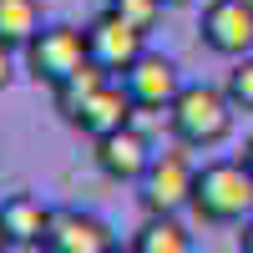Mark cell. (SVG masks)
Returning <instances> with one entry per match:
<instances>
[{"label":"cell","instance_id":"1","mask_svg":"<svg viewBox=\"0 0 253 253\" xmlns=\"http://www.w3.org/2000/svg\"><path fill=\"white\" fill-rule=\"evenodd\" d=\"M193 213L203 223H248L253 218V172L243 167V157H218V162H203L198 167V182H193Z\"/></svg>","mask_w":253,"mask_h":253},{"label":"cell","instance_id":"2","mask_svg":"<svg viewBox=\"0 0 253 253\" xmlns=\"http://www.w3.org/2000/svg\"><path fill=\"white\" fill-rule=\"evenodd\" d=\"M233 112H238V107L228 101V91L193 81V86H182V96L167 107V126H172L177 147L208 152V147L228 142V132H233Z\"/></svg>","mask_w":253,"mask_h":253},{"label":"cell","instance_id":"3","mask_svg":"<svg viewBox=\"0 0 253 253\" xmlns=\"http://www.w3.org/2000/svg\"><path fill=\"white\" fill-rule=\"evenodd\" d=\"M86 61H91L86 31H76V26H41L36 41L26 46V71H31V81H46V86L71 81Z\"/></svg>","mask_w":253,"mask_h":253},{"label":"cell","instance_id":"4","mask_svg":"<svg viewBox=\"0 0 253 253\" xmlns=\"http://www.w3.org/2000/svg\"><path fill=\"white\" fill-rule=\"evenodd\" d=\"M193 182H198V167L182 152H157L152 167H147L142 182H137L147 218H177L182 208H193Z\"/></svg>","mask_w":253,"mask_h":253},{"label":"cell","instance_id":"5","mask_svg":"<svg viewBox=\"0 0 253 253\" xmlns=\"http://www.w3.org/2000/svg\"><path fill=\"white\" fill-rule=\"evenodd\" d=\"M117 81L126 86V96L137 101V112H167L182 96V86H187L182 71H177V61L162 56V51H142Z\"/></svg>","mask_w":253,"mask_h":253},{"label":"cell","instance_id":"6","mask_svg":"<svg viewBox=\"0 0 253 253\" xmlns=\"http://www.w3.org/2000/svg\"><path fill=\"white\" fill-rule=\"evenodd\" d=\"M198 31H203V46L228 61L253 56V0H208Z\"/></svg>","mask_w":253,"mask_h":253},{"label":"cell","instance_id":"7","mask_svg":"<svg viewBox=\"0 0 253 253\" xmlns=\"http://www.w3.org/2000/svg\"><path fill=\"white\" fill-rule=\"evenodd\" d=\"M96 172L101 177H112V182H142V172L152 167V142H147V132H137L132 122L122 126V132H107V137H96Z\"/></svg>","mask_w":253,"mask_h":253},{"label":"cell","instance_id":"8","mask_svg":"<svg viewBox=\"0 0 253 253\" xmlns=\"http://www.w3.org/2000/svg\"><path fill=\"white\" fill-rule=\"evenodd\" d=\"M86 51H91V61L101 71H112V76H122L132 61L147 51V36L137 31V26H126L122 15H112V10H101L91 26H86Z\"/></svg>","mask_w":253,"mask_h":253},{"label":"cell","instance_id":"9","mask_svg":"<svg viewBox=\"0 0 253 253\" xmlns=\"http://www.w3.org/2000/svg\"><path fill=\"white\" fill-rule=\"evenodd\" d=\"M112 228L96 213H81V208H56L51 228L41 238V253H112Z\"/></svg>","mask_w":253,"mask_h":253},{"label":"cell","instance_id":"10","mask_svg":"<svg viewBox=\"0 0 253 253\" xmlns=\"http://www.w3.org/2000/svg\"><path fill=\"white\" fill-rule=\"evenodd\" d=\"M132 112H137V101L126 96V86H122V81H107V86H101L86 107L71 117V126L96 142V137H107V132H122V126L132 122Z\"/></svg>","mask_w":253,"mask_h":253},{"label":"cell","instance_id":"11","mask_svg":"<svg viewBox=\"0 0 253 253\" xmlns=\"http://www.w3.org/2000/svg\"><path fill=\"white\" fill-rule=\"evenodd\" d=\"M0 223L10 233V248H41V238L51 228V208H41V198L31 193H10L0 203Z\"/></svg>","mask_w":253,"mask_h":253},{"label":"cell","instance_id":"12","mask_svg":"<svg viewBox=\"0 0 253 253\" xmlns=\"http://www.w3.org/2000/svg\"><path fill=\"white\" fill-rule=\"evenodd\" d=\"M107 81H117V76H112V71H101L96 61H86V66H81V71H76L71 81H61V86H51V101H56V112L66 117V122H71V117H76L81 107H86V101H91V96H96L101 86H107Z\"/></svg>","mask_w":253,"mask_h":253},{"label":"cell","instance_id":"13","mask_svg":"<svg viewBox=\"0 0 253 253\" xmlns=\"http://www.w3.org/2000/svg\"><path fill=\"white\" fill-rule=\"evenodd\" d=\"M41 31V0H0V41L26 51Z\"/></svg>","mask_w":253,"mask_h":253},{"label":"cell","instance_id":"14","mask_svg":"<svg viewBox=\"0 0 253 253\" xmlns=\"http://www.w3.org/2000/svg\"><path fill=\"white\" fill-rule=\"evenodd\" d=\"M132 243H137V253H193V233L177 218H147Z\"/></svg>","mask_w":253,"mask_h":253},{"label":"cell","instance_id":"15","mask_svg":"<svg viewBox=\"0 0 253 253\" xmlns=\"http://www.w3.org/2000/svg\"><path fill=\"white\" fill-rule=\"evenodd\" d=\"M162 5H167V0H107V10H112V15H122L126 26H137L142 36L162 20Z\"/></svg>","mask_w":253,"mask_h":253},{"label":"cell","instance_id":"16","mask_svg":"<svg viewBox=\"0 0 253 253\" xmlns=\"http://www.w3.org/2000/svg\"><path fill=\"white\" fill-rule=\"evenodd\" d=\"M228 101H233L238 112H253V56H238L233 71H228Z\"/></svg>","mask_w":253,"mask_h":253},{"label":"cell","instance_id":"17","mask_svg":"<svg viewBox=\"0 0 253 253\" xmlns=\"http://www.w3.org/2000/svg\"><path fill=\"white\" fill-rule=\"evenodd\" d=\"M15 46H5V41H0V91L10 86V76H15V56H10Z\"/></svg>","mask_w":253,"mask_h":253},{"label":"cell","instance_id":"18","mask_svg":"<svg viewBox=\"0 0 253 253\" xmlns=\"http://www.w3.org/2000/svg\"><path fill=\"white\" fill-rule=\"evenodd\" d=\"M238 253H253V218L243 223V233H238Z\"/></svg>","mask_w":253,"mask_h":253},{"label":"cell","instance_id":"19","mask_svg":"<svg viewBox=\"0 0 253 253\" xmlns=\"http://www.w3.org/2000/svg\"><path fill=\"white\" fill-rule=\"evenodd\" d=\"M243 167H248V172H253V137L243 142Z\"/></svg>","mask_w":253,"mask_h":253},{"label":"cell","instance_id":"20","mask_svg":"<svg viewBox=\"0 0 253 253\" xmlns=\"http://www.w3.org/2000/svg\"><path fill=\"white\" fill-rule=\"evenodd\" d=\"M112 253H137V243H112Z\"/></svg>","mask_w":253,"mask_h":253},{"label":"cell","instance_id":"21","mask_svg":"<svg viewBox=\"0 0 253 253\" xmlns=\"http://www.w3.org/2000/svg\"><path fill=\"white\" fill-rule=\"evenodd\" d=\"M10 248V233H5V223H0V253H5Z\"/></svg>","mask_w":253,"mask_h":253},{"label":"cell","instance_id":"22","mask_svg":"<svg viewBox=\"0 0 253 253\" xmlns=\"http://www.w3.org/2000/svg\"><path fill=\"white\" fill-rule=\"evenodd\" d=\"M167 5H187V0H167Z\"/></svg>","mask_w":253,"mask_h":253}]
</instances>
